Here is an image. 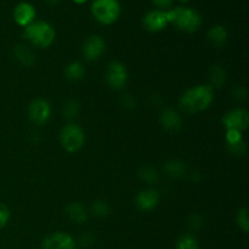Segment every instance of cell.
Segmentation results:
<instances>
[{
    "mask_svg": "<svg viewBox=\"0 0 249 249\" xmlns=\"http://www.w3.org/2000/svg\"><path fill=\"white\" fill-rule=\"evenodd\" d=\"M214 89L209 84L195 85L189 88L179 100V106L185 113L196 114L203 112L212 105Z\"/></svg>",
    "mask_w": 249,
    "mask_h": 249,
    "instance_id": "1",
    "label": "cell"
},
{
    "mask_svg": "<svg viewBox=\"0 0 249 249\" xmlns=\"http://www.w3.org/2000/svg\"><path fill=\"white\" fill-rule=\"evenodd\" d=\"M169 24H173L177 29L184 33H195L202 26V15L197 10L190 6L172 7L167 11Z\"/></svg>",
    "mask_w": 249,
    "mask_h": 249,
    "instance_id": "2",
    "label": "cell"
},
{
    "mask_svg": "<svg viewBox=\"0 0 249 249\" xmlns=\"http://www.w3.org/2000/svg\"><path fill=\"white\" fill-rule=\"evenodd\" d=\"M23 36L28 43L36 48L45 49L53 44L56 39V31L46 21H34L23 29Z\"/></svg>",
    "mask_w": 249,
    "mask_h": 249,
    "instance_id": "3",
    "label": "cell"
},
{
    "mask_svg": "<svg viewBox=\"0 0 249 249\" xmlns=\"http://www.w3.org/2000/svg\"><path fill=\"white\" fill-rule=\"evenodd\" d=\"M90 11L99 23L109 26L121 16V2L119 0H92Z\"/></svg>",
    "mask_w": 249,
    "mask_h": 249,
    "instance_id": "4",
    "label": "cell"
},
{
    "mask_svg": "<svg viewBox=\"0 0 249 249\" xmlns=\"http://www.w3.org/2000/svg\"><path fill=\"white\" fill-rule=\"evenodd\" d=\"M60 143L67 152H77L85 143L84 130L78 124H67L60 131Z\"/></svg>",
    "mask_w": 249,
    "mask_h": 249,
    "instance_id": "5",
    "label": "cell"
},
{
    "mask_svg": "<svg viewBox=\"0 0 249 249\" xmlns=\"http://www.w3.org/2000/svg\"><path fill=\"white\" fill-rule=\"evenodd\" d=\"M105 79L109 88L113 90H122L128 83V71L123 63L114 61L107 66Z\"/></svg>",
    "mask_w": 249,
    "mask_h": 249,
    "instance_id": "6",
    "label": "cell"
},
{
    "mask_svg": "<svg viewBox=\"0 0 249 249\" xmlns=\"http://www.w3.org/2000/svg\"><path fill=\"white\" fill-rule=\"evenodd\" d=\"M221 122L225 130H237L243 133L248 128L249 113L243 108H233L224 114Z\"/></svg>",
    "mask_w": 249,
    "mask_h": 249,
    "instance_id": "7",
    "label": "cell"
},
{
    "mask_svg": "<svg viewBox=\"0 0 249 249\" xmlns=\"http://www.w3.org/2000/svg\"><path fill=\"white\" fill-rule=\"evenodd\" d=\"M51 105L44 99H36L29 104L28 117L36 125H44L51 118Z\"/></svg>",
    "mask_w": 249,
    "mask_h": 249,
    "instance_id": "8",
    "label": "cell"
},
{
    "mask_svg": "<svg viewBox=\"0 0 249 249\" xmlns=\"http://www.w3.org/2000/svg\"><path fill=\"white\" fill-rule=\"evenodd\" d=\"M169 24L168 21L167 11L158 9H152L146 12L142 17V26L143 28L151 33H158L167 28Z\"/></svg>",
    "mask_w": 249,
    "mask_h": 249,
    "instance_id": "9",
    "label": "cell"
},
{
    "mask_svg": "<svg viewBox=\"0 0 249 249\" xmlns=\"http://www.w3.org/2000/svg\"><path fill=\"white\" fill-rule=\"evenodd\" d=\"M105 50H106V43H105L104 38L97 34L88 36L83 44V56L85 60L90 61V62L99 60L104 55Z\"/></svg>",
    "mask_w": 249,
    "mask_h": 249,
    "instance_id": "10",
    "label": "cell"
},
{
    "mask_svg": "<svg viewBox=\"0 0 249 249\" xmlns=\"http://www.w3.org/2000/svg\"><path fill=\"white\" fill-rule=\"evenodd\" d=\"M41 249H77V242L66 232H53L41 242Z\"/></svg>",
    "mask_w": 249,
    "mask_h": 249,
    "instance_id": "11",
    "label": "cell"
},
{
    "mask_svg": "<svg viewBox=\"0 0 249 249\" xmlns=\"http://www.w3.org/2000/svg\"><path fill=\"white\" fill-rule=\"evenodd\" d=\"M12 17L16 24L19 27H27L31 24L32 22L36 21V10L34 5H32L28 1H21L14 7V12H12Z\"/></svg>",
    "mask_w": 249,
    "mask_h": 249,
    "instance_id": "12",
    "label": "cell"
},
{
    "mask_svg": "<svg viewBox=\"0 0 249 249\" xmlns=\"http://www.w3.org/2000/svg\"><path fill=\"white\" fill-rule=\"evenodd\" d=\"M160 195L157 190L146 189L139 192L135 198V204L139 211L150 212L153 211L160 204Z\"/></svg>",
    "mask_w": 249,
    "mask_h": 249,
    "instance_id": "13",
    "label": "cell"
},
{
    "mask_svg": "<svg viewBox=\"0 0 249 249\" xmlns=\"http://www.w3.org/2000/svg\"><path fill=\"white\" fill-rule=\"evenodd\" d=\"M160 125L163 126L164 130L168 133L175 134L181 130L182 128V118L179 112H177L173 108L163 109L160 116Z\"/></svg>",
    "mask_w": 249,
    "mask_h": 249,
    "instance_id": "14",
    "label": "cell"
},
{
    "mask_svg": "<svg viewBox=\"0 0 249 249\" xmlns=\"http://www.w3.org/2000/svg\"><path fill=\"white\" fill-rule=\"evenodd\" d=\"M226 145H228L229 151L235 156H242L246 152V146L245 139L241 131L237 130H226L225 135Z\"/></svg>",
    "mask_w": 249,
    "mask_h": 249,
    "instance_id": "15",
    "label": "cell"
},
{
    "mask_svg": "<svg viewBox=\"0 0 249 249\" xmlns=\"http://www.w3.org/2000/svg\"><path fill=\"white\" fill-rule=\"evenodd\" d=\"M229 38V32L223 24H215L207 32V39L214 48H223Z\"/></svg>",
    "mask_w": 249,
    "mask_h": 249,
    "instance_id": "16",
    "label": "cell"
},
{
    "mask_svg": "<svg viewBox=\"0 0 249 249\" xmlns=\"http://www.w3.org/2000/svg\"><path fill=\"white\" fill-rule=\"evenodd\" d=\"M66 215L70 219L72 223L75 224H83L88 220V213L87 208H85L83 204H80L79 202H72V203L68 204L66 207Z\"/></svg>",
    "mask_w": 249,
    "mask_h": 249,
    "instance_id": "17",
    "label": "cell"
},
{
    "mask_svg": "<svg viewBox=\"0 0 249 249\" xmlns=\"http://www.w3.org/2000/svg\"><path fill=\"white\" fill-rule=\"evenodd\" d=\"M14 56L21 65L26 66V67H31L36 62V55L33 53V51L23 44L15 46Z\"/></svg>",
    "mask_w": 249,
    "mask_h": 249,
    "instance_id": "18",
    "label": "cell"
},
{
    "mask_svg": "<svg viewBox=\"0 0 249 249\" xmlns=\"http://www.w3.org/2000/svg\"><path fill=\"white\" fill-rule=\"evenodd\" d=\"M164 172L168 177L174 178V179H180L185 177L187 173V167L184 162L179 160H168L164 164Z\"/></svg>",
    "mask_w": 249,
    "mask_h": 249,
    "instance_id": "19",
    "label": "cell"
},
{
    "mask_svg": "<svg viewBox=\"0 0 249 249\" xmlns=\"http://www.w3.org/2000/svg\"><path fill=\"white\" fill-rule=\"evenodd\" d=\"M226 82V71L221 66H212L209 70V85L213 89L221 88Z\"/></svg>",
    "mask_w": 249,
    "mask_h": 249,
    "instance_id": "20",
    "label": "cell"
},
{
    "mask_svg": "<svg viewBox=\"0 0 249 249\" xmlns=\"http://www.w3.org/2000/svg\"><path fill=\"white\" fill-rule=\"evenodd\" d=\"M85 75V67L83 63L74 61V62H71L70 65H67V67L65 68V77L67 78L71 82H78V80H82Z\"/></svg>",
    "mask_w": 249,
    "mask_h": 249,
    "instance_id": "21",
    "label": "cell"
},
{
    "mask_svg": "<svg viewBox=\"0 0 249 249\" xmlns=\"http://www.w3.org/2000/svg\"><path fill=\"white\" fill-rule=\"evenodd\" d=\"M139 177L142 181H145L148 185L157 184L158 179H160L157 170L153 167H150V165H145V167L141 168L140 172H139Z\"/></svg>",
    "mask_w": 249,
    "mask_h": 249,
    "instance_id": "22",
    "label": "cell"
},
{
    "mask_svg": "<svg viewBox=\"0 0 249 249\" xmlns=\"http://www.w3.org/2000/svg\"><path fill=\"white\" fill-rule=\"evenodd\" d=\"M175 249H199V243L194 235L185 233L178 240Z\"/></svg>",
    "mask_w": 249,
    "mask_h": 249,
    "instance_id": "23",
    "label": "cell"
},
{
    "mask_svg": "<svg viewBox=\"0 0 249 249\" xmlns=\"http://www.w3.org/2000/svg\"><path fill=\"white\" fill-rule=\"evenodd\" d=\"M79 112H80V106L75 100H70L65 104L63 106V117L68 121H72V119L77 118L79 116Z\"/></svg>",
    "mask_w": 249,
    "mask_h": 249,
    "instance_id": "24",
    "label": "cell"
},
{
    "mask_svg": "<svg viewBox=\"0 0 249 249\" xmlns=\"http://www.w3.org/2000/svg\"><path fill=\"white\" fill-rule=\"evenodd\" d=\"M111 212V207L104 199H99V201H95L91 206V213L94 214L97 218H106L107 215Z\"/></svg>",
    "mask_w": 249,
    "mask_h": 249,
    "instance_id": "25",
    "label": "cell"
},
{
    "mask_svg": "<svg viewBox=\"0 0 249 249\" xmlns=\"http://www.w3.org/2000/svg\"><path fill=\"white\" fill-rule=\"evenodd\" d=\"M236 224L245 233L249 231V214L247 208H240L236 213Z\"/></svg>",
    "mask_w": 249,
    "mask_h": 249,
    "instance_id": "26",
    "label": "cell"
},
{
    "mask_svg": "<svg viewBox=\"0 0 249 249\" xmlns=\"http://www.w3.org/2000/svg\"><path fill=\"white\" fill-rule=\"evenodd\" d=\"M11 218V212L5 206L4 203H0V230L7 225Z\"/></svg>",
    "mask_w": 249,
    "mask_h": 249,
    "instance_id": "27",
    "label": "cell"
},
{
    "mask_svg": "<svg viewBox=\"0 0 249 249\" xmlns=\"http://www.w3.org/2000/svg\"><path fill=\"white\" fill-rule=\"evenodd\" d=\"M94 242H95V237L94 235H91L90 232L83 233V235L79 237V241H78V243L84 248H89L90 246L94 245Z\"/></svg>",
    "mask_w": 249,
    "mask_h": 249,
    "instance_id": "28",
    "label": "cell"
},
{
    "mask_svg": "<svg viewBox=\"0 0 249 249\" xmlns=\"http://www.w3.org/2000/svg\"><path fill=\"white\" fill-rule=\"evenodd\" d=\"M173 2L174 0H152V4L155 5L156 9L163 10V11H168L172 9Z\"/></svg>",
    "mask_w": 249,
    "mask_h": 249,
    "instance_id": "29",
    "label": "cell"
},
{
    "mask_svg": "<svg viewBox=\"0 0 249 249\" xmlns=\"http://www.w3.org/2000/svg\"><path fill=\"white\" fill-rule=\"evenodd\" d=\"M202 218L198 215V214H192L189 218V225L190 228L194 229V230H198L202 226Z\"/></svg>",
    "mask_w": 249,
    "mask_h": 249,
    "instance_id": "30",
    "label": "cell"
},
{
    "mask_svg": "<svg viewBox=\"0 0 249 249\" xmlns=\"http://www.w3.org/2000/svg\"><path fill=\"white\" fill-rule=\"evenodd\" d=\"M233 97L238 101H243L247 99V89L245 87H237L233 90Z\"/></svg>",
    "mask_w": 249,
    "mask_h": 249,
    "instance_id": "31",
    "label": "cell"
},
{
    "mask_svg": "<svg viewBox=\"0 0 249 249\" xmlns=\"http://www.w3.org/2000/svg\"><path fill=\"white\" fill-rule=\"evenodd\" d=\"M123 105L126 107H134L135 102H134L133 96H131V95H125V96L123 97Z\"/></svg>",
    "mask_w": 249,
    "mask_h": 249,
    "instance_id": "32",
    "label": "cell"
},
{
    "mask_svg": "<svg viewBox=\"0 0 249 249\" xmlns=\"http://www.w3.org/2000/svg\"><path fill=\"white\" fill-rule=\"evenodd\" d=\"M73 1H74L75 4H78V5H82V4H84V2H87L88 0H73Z\"/></svg>",
    "mask_w": 249,
    "mask_h": 249,
    "instance_id": "33",
    "label": "cell"
},
{
    "mask_svg": "<svg viewBox=\"0 0 249 249\" xmlns=\"http://www.w3.org/2000/svg\"><path fill=\"white\" fill-rule=\"evenodd\" d=\"M48 2H51V4H57V2H60L61 0H46Z\"/></svg>",
    "mask_w": 249,
    "mask_h": 249,
    "instance_id": "34",
    "label": "cell"
},
{
    "mask_svg": "<svg viewBox=\"0 0 249 249\" xmlns=\"http://www.w3.org/2000/svg\"><path fill=\"white\" fill-rule=\"evenodd\" d=\"M180 2H182V4H186V2H189L190 0H179Z\"/></svg>",
    "mask_w": 249,
    "mask_h": 249,
    "instance_id": "35",
    "label": "cell"
}]
</instances>
